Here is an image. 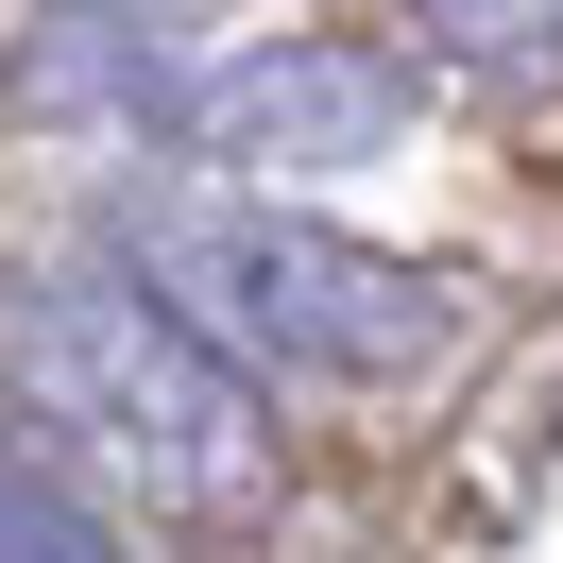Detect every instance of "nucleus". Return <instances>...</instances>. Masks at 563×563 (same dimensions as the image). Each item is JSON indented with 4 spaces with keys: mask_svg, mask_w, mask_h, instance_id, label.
<instances>
[{
    "mask_svg": "<svg viewBox=\"0 0 563 563\" xmlns=\"http://www.w3.org/2000/svg\"><path fill=\"white\" fill-rule=\"evenodd\" d=\"M0 563H137V547L52 444H0Z\"/></svg>",
    "mask_w": 563,
    "mask_h": 563,
    "instance_id": "obj_5",
    "label": "nucleus"
},
{
    "mask_svg": "<svg viewBox=\"0 0 563 563\" xmlns=\"http://www.w3.org/2000/svg\"><path fill=\"white\" fill-rule=\"evenodd\" d=\"M461 86H547L563 69V0H393Z\"/></svg>",
    "mask_w": 563,
    "mask_h": 563,
    "instance_id": "obj_6",
    "label": "nucleus"
},
{
    "mask_svg": "<svg viewBox=\"0 0 563 563\" xmlns=\"http://www.w3.org/2000/svg\"><path fill=\"white\" fill-rule=\"evenodd\" d=\"M0 376L35 410V444L69 461L86 495H154V512H274L290 444H274V393L240 358H206L137 274L103 256H52L18 308H0Z\"/></svg>",
    "mask_w": 563,
    "mask_h": 563,
    "instance_id": "obj_1",
    "label": "nucleus"
},
{
    "mask_svg": "<svg viewBox=\"0 0 563 563\" xmlns=\"http://www.w3.org/2000/svg\"><path fill=\"white\" fill-rule=\"evenodd\" d=\"M172 69L188 52L154 35V18H120V0H52L35 35H18V103L35 120H137L154 137V120H172Z\"/></svg>",
    "mask_w": 563,
    "mask_h": 563,
    "instance_id": "obj_4",
    "label": "nucleus"
},
{
    "mask_svg": "<svg viewBox=\"0 0 563 563\" xmlns=\"http://www.w3.org/2000/svg\"><path fill=\"white\" fill-rule=\"evenodd\" d=\"M120 274L188 324L206 358H240L256 393L274 376H342V393H393L461 342V274L393 240H342L308 206H137L120 222Z\"/></svg>",
    "mask_w": 563,
    "mask_h": 563,
    "instance_id": "obj_2",
    "label": "nucleus"
},
{
    "mask_svg": "<svg viewBox=\"0 0 563 563\" xmlns=\"http://www.w3.org/2000/svg\"><path fill=\"white\" fill-rule=\"evenodd\" d=\"M393 137H410V69H376L342 35L188 52L172 120H154V154H188V172H376Z\"/></svg>",
    "mask_w": 563,
    "mask_h": 563,
    "instance_id": "obj_3",
    "label": "nucleus"
}]
</instances>
